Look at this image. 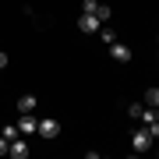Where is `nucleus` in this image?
<instances>
[{
  "label": "nucleus",
  "mask_w": 159,
  "mask_h": 159,
  "mask_svg": "<svg viewBox=\"0 0 159 159\" xmlns=\"http://www.w3.org/2000/svg\"><path fill=\"white\" fill-rule=\"evenodd\" d=\"M152 145H156V142H152V134H148V127H145V124L131 131V148H134V152H148Z\"/></svg>",
  "instance_id": "1"
},
{
  "label": "nucleus",
  "mask_w": 159,
  "mask_h": 159,
  "mask_svg": "<svg viewBox=\"0 0 159 159\" xmlns=\"http://www.w3.org/2000/svg\"><path fill=\"white\" fill-rule=\"evenodd\" d=\"M18 134H39V120H35L32 113H21V120H18Z\"/></svg>",
  "instance_id": "2"
},
{
  "label": "nucleus",
  "mask_w": 159,
  "mask_h": 159,
  "mask_svg": "<svg viewBox=\"0 0 159 159\" xmlns=\"http://www.w3.org/2000/svg\"><path fill=\"white\" fill-rule=\"evenodd\" d=\"M39 134L46 138V142H53V138L60 134V120H53V117H46V120H39Z\"/></svg>",
  "instance_id": "3"
},
{
  "label": "nucleus",
  "mask_w": 159,
  "mask_h": 159,
  "mask_svg": "<svg viewBox=\"0 0 159 159\" xmlns=\"http://www.w3.org/2000/svg\"><path fill=\"white\" fill-rule=\"evenodd\" d=\"M7 156H14V159H29V142H25V134L11 138V148H7Z\"/></svg>",
  "instance_id": "4"
},
{
  "label": "nucleus",
  "mask_w": 159,
  "mask_h": 159,
  "mask_svg": "<svg viewBox=\"0 0 159 159\" xmlns=\"http://www.w3.org/2000/svg\"><path fill=\"white\" fill-rule=\"evenodd\" d=\"M110 57H113L117 64H127V60H131V46H124V43L113 39V43H110Z\"/></svg>",
  "instance_id": "5"
},
{
  "label": "nucleus",
  "mask_w": 159,
  "mask_h": 159,
  "mask_svg": "<svg viewBox=\"0 0 159 159\" xmlns=\"http://www.w3.org/2000/svg\"><path fill=\"white\" fill-rule=\"evenodd\" d=\"M78 29H81V32H99L102 21H99L96 14H81V18H78Z\"/></svg>",
  "instance_id": "6"
},
{
  "label": "nucleus",
  "mask_w": 159,
  "mask_h": 159,
  "mask_svg": "<svg viewBox=\"0 0 159 159\" xmlns=\"http://www.w3.org/2000/svg\"><path fill=\"white\" fill-rule=\"evenodd\" d=\"M134 120H142V124L148 127V124H152V120H159V110H156V106H148V102H145V106H142V113H138Z\"/></svg>",
  "instance_id": "7"
},
{
  "label": "nucleus",
  "mask_w": 159,
  "mask_h": 159,
  "mask_svg": "<svg viewBox=\"0 0 159 159\" xmlns=\"http://www.w3.org/2000/svg\"><path fill=\"white\" fill-rule=\"evenodd\" d=\"M18 113H35V96H32V92L18 99Z\"/></svg>",
  "instance_id": "8"
},
{
  "label": "nucleus",
  "mask_w": 159,
  "mask_h": 159,
  "mask_svg": "<svg viewBox=\"0 0 159 159\" xmlns=\"http://www.w3.org/2000/svg\"><path fill=\"white\" fill-rule=\"evenodd\" d=\"M99 4H102V0H85V4H81V14H96Z\"/></svg>",
  "instance_id": "9"
},
{
  "label": "nucleus",
  "mask_w": 159,
  "mask_h": 159,
  "mask_svg": "<svg viewBox=\"0 0 159 159\" xmlns=\"http://www.w3.org/2000/svg\"><path fill=\"white\" fill-rule=\"evenodd\" d=\"M145 102H148V106H156V110H159V89H148V92H145Z\"/></svg>",
  "instance_id": "10"
},
{
  "label": "nucleus",
  "mask_w": 159,
  "mask_h": 159,
  "mask_svg": "<svg viewBox=\"0 0 159 159\" xmlns=\"http://www.w3.org/2000/svg\"><path fill=\"white\" fill-rule=\"evenodd\" d=\"M99 39H102V43H106V46H110V43H113V39H117V35H113V29H106V25H102V29H99Z\"/></svg>",
  "instance_id": "11"
},
{
  "label": "nucleus",
  "mask_w": 159,
  "mask_h": 159,
  "mask_svg": "<svg viewBox=\"0 0 159 159\" xmlns=\"http://www.w3.org/2000/svg\"><path fill=\"white\" fill-rule=\"evenodd\" d=\"M0 134L11 142V138H18V124H7V127H0Z\"/></svg>",
  "instance_id": "12"
},
{
  "label": "nucleus",
  "mask_w": 159,
  "mask_h": 159,
  "mask_svg": "<svg viewBox=\"0 0 159 159\" xmlns=\"http://www.w3.org/2000/svg\"><path fill=\"white\" fill-rule=\"evenodd\" d=\"M96 18H99L102 25H106V21H110V7H106V4H99V11H96Z\"/></svg>",
  "instance_id": "13"
},
{
  "label": "nucleus",
  "mask_w": 159,
  "mask_h": 159,
  "mask_svg": "<svg viewBox=\"0 0 159 159\" xmlns=\"http://www.w3.org/2000/svg\"><path fill=\"white\" fill-rule=\"evenodd\" d=\"M148 134H152V142H159V120H152V124H148Z\"/></svg>",
  "instance_id": "14"
},
{
  "label": "nucleus",
  "mask_w": 159,
  "mask_h": 159,
  "mask_svg": "<svg viewBox=\"0 0 159 159\" xmlns=\"http://www.w3.org/2000/svg\"><path fill=\"white\" fill-rule=\"evenodd\" d=\"M7 148H11V142H7L4 134H0V156H7Z\"/></svg>",
  "instance_id": "15"
},
{
  "label": "nucleus",
  "mask_w": 159,
  "mask_h": 159,
  "mask_svg": "<svg viewBox=\"0 0 159 159\" xmlns=\"http://www.w3.org/2000/svg\"><path fill=\"white\" fill-rule=\"evenodd\" d=\"M4 67H7V53L0 50V71H4Z\"/></svg>",
  "instance_id": "16"
}]
</instances>
